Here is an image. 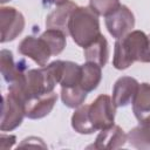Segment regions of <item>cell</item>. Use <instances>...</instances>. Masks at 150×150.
Masks as SVG:
<instances>
[{
  "label": "cell",
  "mask_w": 150,
  "mask_h": 150,
  "mask_svg": "<svg viewBox=\"0 0 150 150\" xmlns=\"http://www.w3.org/2000/svg\"><path fill=\"white\" fill-rule=\"evenodd\" d=\"M68 29L73 41L86 48L101 35L98 14L90 7L77 6L71 13Z\"/></svg>",
  "instance_id": "obj_2"
},
{
  "label": "cell",
  "mask_w": 150,
  "mask_h": 150,
  "mask_svg": "<svg viewBox=\"0 0 150 150\" xmlns=\"http://www.w3.org/2000/svg\"><path fill=\"white\" fill-rule=\"evenodd\" d=\"M76 7L77 5L69 0L64 4L56 6V8L52 11L46 18L47 29H57V30L63 32L66 35H68L69 34V29H68L69 20H70L73 11Z\"/></svg>",
  "instance_id": "obj_11"
},
{
  "label": "cell",
  "mask_w": 150,
  "mask_h": 150,
  "mask_svg": "<svg viewBox=\"0 0 150 150\" xmlns=\"http://www.w3.org/2000/svg\"><path fill=\"white\" fill-rule=\"evenodd\" d=\"M83 49L87 62H94L100 67L105 66L109 57V45L107 39L102 34Z\"/></svg>",
  "instance_id": "obj_16"
},
{
  "label": "cell",
  "mask_w": 150,
  "mask_h": 150,
  "mask_svg": "<svg viewBox=\"0 0 150 150\" xmlns=\"http://www.w3.org/2000/svg\"><path fill=\"white\" fill-rule=\"evenodd\" d=\"M1 1V4H5V2H7V1H9V0H0Z\"/></svg>",
  "instance_id": "obj_25"
},
{
  "label": "cell",
  "mask_w": 150,
  "mask_h": 150,
  "mask_svg": "<svg viewBox=\"0 0 150 150\" xmlns=\"http://www.w3.org/2000/svg\"><path fill=\"white\" fill-rule=\"evenodd\" d=\"M49 46L52 55H59L63 52L67 40H66V34L61 30L57 29H46L41 35H40Z\"/></svg>",
  "instance_id": "obj_21"
},
{
  "label": "cell",
  "mask_w": 150,
  "mask_h": 150,
  "mask_svg": "<svg viewBox=\"0 0 150 150\" xmlns=\"http://www.w3.org/2000/svg\"><path fill=\"white\" fill-rule=\"evenodd\" d=\"M89 104L80 105L75 109L71 116V127L73 129L82 135H89L96 131L94 128L90 117H89Z\"/></svg>",
  "instance_id": "obj_18"
},
{
  "label": "cell",
  "mask_w": 150,
  "mask_h": 150,
  "mask_svg": "<svg viewBox=\"0 0 150 150\" xmlns=\"http://www.w3.org/2000/svg\"><path fill=\"white\" fill-rule=\"evenodd\" d=\"M56 101L57 94L54 90L43 95L32 96L25 102V115L30 120L43 118L53 110Z\"/></svg>",
  "instance_id": "obj_9"
},
{
  "label": "cell",
  "mask_w": 150,
  "mask_h": 150,
  "mask_svg": "<svg viewBox=\"0 0 150 150\" xmlns=\"http://www.w3.org/2000/svg\"><path fill=\"white\" fill-rule=\"evenodd\" d=\"M127 134L120 125L112 124L109 128L102 129L97 135L95 143L90 146L94 149H118L127 143Z\"/></svg>",
  "instance_id": "obj_12"
},
{
  "label": "cell",
  "mask_w": 150,
  "mask_h": 150,
  "mask_svg": "<svg viewBox=\"0 0 150 150\" xmlns=\"http://www.w3.org/2000/svg\"><path fill=\"white\" fill-rule=\"evenodd\" d=\"M57 77L53 62L36 69L26 70L16 81L9 83L8 91L20 97L23 103L32 96L43 95L54 90Z\"/></svg>",
  "instance_id": "obj_1"
},
{
  "label": "cell",
  "mask_w": 150,
  "mask_h": 150,
  "mask_svg": "<svg viewBox=\"0 0 150 150\" xmlns=\"http://www.w3.org/2000/svg\"><path fill=\"white\" fill-rule=\"evenodd\" d=\"M68 0H43V2L47 4V5H56V6H59L61 4H64Z\"/></svg>",
  "instance_id": "obj_24"
},
{
  "label": "cell",
  "mask_w": 150,
  "mask_h": 150,
  "mask_svg": "<svg viewBox=\"0 0 150 150\" xmlns=\"http://www.w3.org/2000/svg\"><path fill=\"white\" fill-rule=\"evenodd\" d=\"M121 6L120 0H89V7L98 15L107 16Z\"/></svg>",
  "instance_id": "obj_22"
},
{
  "label": "cell",
  "mask_w": 150,
  "mask_h": 150,
  "mask_svg": "<svg viewBox=\"0 0 150 150\" xmlns=\"http://www.w3.org/2000/svg\"><path fill=\"white\" fill-rule=\"evenodd\" d=\"M0 69L5 81L8 84L16 81L27 70L23 61H19L18 63L14 62L13 53L8 49H2L0 52Z\"/></svg>",
  "instance_id": "obj_15"
},
{
  "label": "cell",
  "mask_w": 150,
  "mask_h": 150,
  "mask_svg": "<svg viewBox=\"0 0 150 150\" xmlns=\"http://www.w3.org/2000/svg\"><path fill=\"white\" fill-rule=\"evenodd\" d=\"M142 62L150 63V34L148 35V45H146V49H145V53H144Z\"/></svg>",
  "instance_id": "obj_23"
},
{
  "label": "cell",
  "mask_w": 150,
  "mask_h": 150,
  "mask_svg": "<svg viewBox=\"0 0 150 150\" xmlns=\"http://www.w3.org/2000/svg\"><path fill=\"white\" fill-rule=\"evenodd\" d=\"M18 52L21 55L32 59L40 67L46 66L49 57L52 56L49 46L41 36L35 38V36L28 35L23 38L18 46Z\"/></svg>",
  "instance_id": "obj_8"
},
{
  "label": "cell",
  "mask_w": 150,
  "mask_h": 150,
  "mask_svg": "<svg viewBox=\"0 0 150 150\" xmlns=\"http://www.w3.org/2000/svg\"><path fill=\"white\" fill-rule=\"evenodd\" d=\"M89 117L97 130L109 128L114 124L116 105L112 102V98L108 95H100L96 100L89 104Z\"/></svg>",
  "instance_id": "obj_5"
},
{
  "label": "cell",
  "mask_w": 150,
  "mask_h": 150,
  "mask_svg": "<svg viewBox=\"0 0 150 150\" xmlns=\"http://www.w3.org/2000/svg\"><path fill=\"white\" fill-rule=\"evenodd\" d=\"M138 81L131 76H122L117 79L112 87V102L117 107H127L132 103L138 90Z\"/></svg>",
  "instance_id": "obj_10"
},
{
  "label": "cell",
  "mask_w": 150,
  "mask_h": 150,
  "mask_svg": "<svg viewBox=\"0 0 150 150\" xmlns=\"http://www.w3.org/2000/svg\"><path fill=\"white\" fill-rule=\"evenodd\" d=\"M104 18V23L109 34L116 40L127 35L135 27V15L124 5H121L115 12Z\"/></svg>",
  "instance_id": "obj_6"
},
{
  "label": "cell",
  "mask_w": 150,
  "mask_h": 150,
  "mask_svg": "<svg viewBox=\"0 0 150 150\" xmlns=\"http://www.w3.org/2000/svg\"><path fill=\"white\" fill-rule=\"evenodd\" d=\"M132 111L139 123H150V83H139L132 101Z\"/></svg>",
  "instance_id": "obj_14"
},
{
  "label": "cell",
  "mask_w": 150,
  "mask_h": 150,
  "mask_svg": "<svg viewBox=\"0 0 150 150\" xmlns=\"http://www.w3.org/2000/svg\"><path fill=\"white\" fill-rule=\"evenodd\" d=\"M57 83L61 87L80 86L81 81V66L71 61L55 60L53 61Z\"/></svg>",
  "instance_id": "obj_13"
},
{
  "label": "cell",
  "mask_w": 150,
  "mask_h": 150,
  "mask_svg": "<svg viewBox=\"0 0 150 150\" xmlns=\"http://www.w3.org/2000/svg\"><path fill=\"white\" fill-rule=\"evenodd\" d=\"M102 67L94 62H86L81 66V81L80 87L86 90L87 93H90L95 90L101 80H102Z\"/></svg>",
  "instance_id": "obj_17"
},
{
  "label": "cell",
  "mask_w": 150,
  "mask_h": 150,
  "mask_svg": "<svg viewBox=\"0 0 150 150\" xmlns=\"http://www.w3.org/2000/svg\"><path fill=\"white\" fill-rule=\"evenodd\" d=\"M25 103L15 94L8 91L4 96L2 101V114H1V125L0 130L12 131L21 125L25 117Z\"/></svg>",
  "instance_id": "obj_4"
},
{
  "label": "cell",
  "mask_w": 150,
  "mask_h": 150,
  "mask_svg": "<svg viewBox=\"0 0 150 150\" xmlns=\"http://www.w3.org/2000/svg\"><path fill=\"white\" fill-rule=\"evenodd\" d=\"M131 146L137 149H150V123H139L127 135Z\"/></svg>",
  "instance_id": "obj_19"
},
{
  "label": "cell",
  "mask_w": 150,
  "mask_h": 150,
  "mask_svg": "<svg viewBox=\"0 0 150 150\" xmlns=\"http://www.w3.org/2000/svg\"><path fill=\"white\" fill-rule=\"evenodd\" d=\"M61 100L68 108H77L83 104L87 98V91L80 86L75 87H61Z\"/></svg>",
  "instance_id": "obj_20"
},
{
  "label": "cell",
  "mask_w": 150,
  "mask_h": 150,
  "mask_svg": "<svg viewBox=\"0 0 150 150\" xmlns=\"http://www.w3.org/2000/svg\"><path fill=\"white\" fill-rule=\"evenodd\" d=\"M0 28L1 43L16 39L25 28V18L22 13L14 7L2 6L0 8Z\"/></svg>",
  "instance_id": "obj_7"
},
{
  "label": "cell",
  "mask_w": 150,
  "mask_h": 150,
  "mask_svg": "<svg viewBox=\"0 0 150 150\" xmlns=\"http://www.w3.org/2000/svg\"><path fill=\"white\" fill-rule=\"evenodd\" d=\"M148 45V35L142 30H131L116 40L112 66L118 70L129 68L134 62H142Z\"/></svg>",
  "instance_id": "obj_3"
}]
</instances>
